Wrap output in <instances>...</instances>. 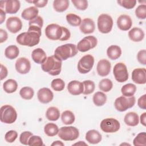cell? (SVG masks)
I'll list each match as a JSON object with an SVG mask.
<instances>
[{
    "label": "cell",
    "mask_w": 146,
    "mask_h": 146,
    "mask_svg": "<svg viewBox=\"0 0 146 146\" xmlns=\"http://www.w3.org/2000/svg\"><path fill=\"white\" fill-rule=\"evenodd\" d=\"M45 34L48 39L52 40L66 41L68 40L71 36L68 29L56 23L47 25L45 29Z\"/></svg>",
    "instance_id": "6da1fadb"
},
{
    "label": "cell",
    "mask_w": 146,
    "mask_h": 146,
    "mask_svg": "<svg viewBox=\"0 0 146 146\" xmlns=\"http://www.w3.org/2000/svg\"><path fill=\"white\" fill-rule=\"evenodd\" d=\"M62 60L55 55L47 57L41 64L42 70L52 76L58 75L62 70Z\"/></svg>",
    "instance_id": "7a4b0ae2"
},
{
    "label": "cell",
    "mask_w": 146,
    "mask_h": 146,
    "mask_svg": "<svg viewBox=\"0 0 146 146\" xmlns=\"http://www.w3.org/2000/svg\"><path fill=\"white\" fill-rule=\"evenodd\" d=\"M41 35L34 32L27 31L19 34L16 38L17 43L22 46L33 47L39 43Z\"/></svg>",
    "instance_id": "3957f363"
},
{
    "label": "cell",
    "mask_w": 146,
    "mask_h": 146,
    "mask_svg": "<svg viewBox=\"0 0 146 146\" xmlns=\"http://www.w3.org/2000/svg\"><path fill=\"white\" fill-rule=\"evenodd\" d=\"M78 52V50L75 44L67 43L56 47L54 51V55L62 61L75 56Z\"/></svg>",
    "instance_id": "277c9868"
},
{
    "label": "cell",
    "mask_w": 146,
    "mask_h": 146,
    "mask_svg": "<svg viewBox=\"0 0 146 146\" xmlns=\"http://www.w3.org/2000/svg\"><path fill=\"white\" fill-rule=\"evenodd\" d=\"M17 118V113L13 107L4 105L1 107V121L5 124H12Z\"/></svg>",
    "instance_id": "5b68a950"
},
{
    "label": "cell",
    "mask_w": 146,
    "mask_h": 146,
    "mask_svg": "<svg viewBox=\"0 0 146 146\" xmlns=\"http://www.w3.org/2000/svg\"><path fill=\"white\" fill-rule=\"evenodd\" d=\"M136 99L135 96L127 97L121 96L117 98L114 102V106L116 110L120 112H124L128 109L132 108L135 104Z\"/></svg>",
    "instance_id": "8992f818"
},
{
    "label": "cell",
    "mask_w": 146,
    "mask_h": 146,
    "mask_svg": "<svg viewBox=\"0 0 146 146\" xmlns=\"http://www.w3.org/2000/svg\"><path fill=\"white\" fill-rule=\"evenodd\" d=\"M58 135L64 141H73L78 138L79 132L78 128L75 127L65 126L60 128Z\"/></svg>",
    "instance_id": "52a82bcc"
},
{
    "label": "cell",
    "mask_w": 146,
    "mask_h": 146,
    "mask_svg": "<svg viewBox=\"0 0 146 146\" xmlns=\"http://www.w3.org/2000/svg\"><path fill=\"white\" fill-rule=\"evenodd\" d=\"M113 24L112 17L107 14H102L98 18V28L102 34L109 33L112 30Z\"/></svg>",
    "instance_id": "ba28073f"
},
{
    "label": "cell",
    "mask_w": 146,
    "mask_h": 146,
    "mask_svg": "<svg viewBox=\"0 0 146 146\" xmlns=\"http://www.w3.org/2000/svg\"><path fill=\"white\" fill-rule=\"evenodd\" d=\"M94 64V58L90 54L82 56L78 63V70L83 74L89 72Z\"/></svg>",
    "instance_id": "9c48e42d"
},
{
    "label": "cell",
    "mask_w": 146,
    "mask_h": 146,
    "mask_svg": "<svg viewBox=\"0 0 146 146\" xmlns=\"http://www.w3.org/2000/svg\"><path fill=\"white\" fill-rule=\"evenodd\" d=\"M98 43L96 38L92 35L85 36L78 43L76 47L78 51L84 52L95 47Z\"/></svg>",
    "instance_id": "30bf717a"
},
{
    "label": "cell",
    "mask_w": 146,
    "mask_h": 146,
    "mask_svg": "<svg viewBox=\"0 0 146 146\" xmlns=\"http://www.w3.org/2000/svg\"><path fill=\"white\" fill-rule=\"evenodd\" d=\"M100 127L106 133H114L119 130L120 124L117 120L111 117L103 119L100 123Z\"/></svg>",
    "instance_id": "8fae6325"
},
{
    "label": "cell",
    "mask_w": 146,
    "mask_h": 146,
    "mask_svg": "<svg viewBox=\"0 0 146 146\" xmlns=\"http://www.w3.org/2000/svg\"><path fill=\"white\" fill-rule=\"evenodd\" d=\"M113 73L116 80L120 83L127 81L128 79V72L126 65L121 62L116 63L113 67Z\"/></svg>",
    "instance_id": "7c38bea8"
},
{
    "label": "cell",
    "mask_w": 146,
    "mask_h": 146,
    "mask_svg": "<svg viewBox=\"0 0 146 146\" xmlns=\"http://www.w3.org/2000/svg\"><path fill=\"white\" fill-rule=\"evenodd\" d=\"M21 3L19 1H0V9H5V12L7 14H15L19 10Z\"/></svg>",
    "instance_id": "4fadbf2b"
},
{
    "label": "cell",
    "mask_w": 146,
    "mask_h": 146,
    "mask_svg": "<svg viewBox=\"0 0 146 146\" xmlns=\"http://www.w3.org/2000/svg\"><path fill=\"white\" fill-rule=\"evenodd\" d=\"M6 25L7 30L13 34L18 33L22 27V21L17 17H9L6 21Z\"/></svg>",
    "instance_id": "5bb4252c"
},
{
    "label": "cell",
    "mask_w": 146,
    "mask_h": 146,
    "mask_svg": "<svg viewBox=\"0 0 146 146\" xmlns=\"http://www.w3.org/2000/svg\"><path fill=\"white\" fill-rule=\"evenodd\" d=\"M17 71L21 74H27L31 69V63L28 59L25 57L18 58L15 64Z\"/></svg>",
    "instance_id": "9a60e30c"
},
{
    "label": "cell",
    "mask_w": 146,
    "mask_h": 146,
    "mask_svg": "<svg viewBox=\"0 0 146 146\" xmlns=\"http://www.w3.org/2000/svg\"><path fill=\"white\" fill-rule=\"evenodd\" d=\"M38 100L43 104H47L51 102L54 98L53 92L48 88L43 87L39 89L37 92Z\"/></svg>",
    "instance_id": "2e32d148"
},
{
    "label": "cell",
    "mask_w": 146,
    "mask_h": 146,
    "mask_svg": "<svg viewBox=\"0 0 146 146\" xmlns=\"http://www.w3.org/2000/svg\"><path fill=\"white\" fill-rule=\"evenodd\" d=\"M132 80L135 83L144 84L146 83V70L145 68H137L132 72Z\"/></svg>",
    "instance_id": "e0dca14e"
},
{
    "label": "cell",
    "mask_w": 146,
    "mask_h": 146,
    "mask_svg": "<svg viewBox=\"0 0 146 146\" xmlns=\"http://www.w3.org/2000/svg\"><path fill=\"white\" fill-rule=\"evenodd\" d=\"M111 67V63L108 60L103 59L98 62L96 66V71L99 76L104 77L110 74Z\"/></svg>",
    "instance_id": "ac0fdd59"
},
{
    "label": "cell",
    "mask_w": 146,
    "mask_h": 146,
    "mask_svg": "<svg viewBox=\"0 0 146 146\" xmlns=\"http://www.w3.org/2000/svg\"><path fill=\"white\" fill-rule=\"evenodd\" d=\"M117 26L118 28L123 31H127L131 29L132 25L131 18L126 14L120 15L117 19Z\"/></svg>",
    "instance_id": "d6986e66"
},
{
    "label": "cell",
    "mask_w": 146,
    "mask_h": 146,
    "mask_svg": "<svg viewBox=\"0 0 146 146\" xmlns=\"http://www.w3.org/2000/svg\"><path fill=\"white\" fill-rule=\"evenodd\" d=\"M67 90L71 95H79L83 94L84 90L83 84L78 80H72L68 83Z\"/></svg>",
    "instance_id": "ffe728a7"
},
{
    "label": "cell",
    "mask_w": 146,
    "mask_h": 146,
    "mask_svg": "<svg viewBox=\"0 0 146 146\" xmlns=\"http://www.w3.org/2000/svg\"><path fill=\"white\" fill-rule=\"evenodd\" d=\"M95 29L94 21L90 18H84L82 21L79 29L82 33L85 34L92 33Z\"/></svg>",
    "instance_id": "44dd1931"
},
{
    "label": "cell",
    "mask_w": 146,
    "mask_h": 146,
    "mask_svg": "<svg viewBox=\"0 0 146 146\" xmlns=\"http://www.w3.org/2000/svg\"><path fill=\"white\" fill-rule=\"evenodd\" d=\"M102 139V135L99 131L95 129L89 130L86 133V140L90 144H98L101 141Z\"/></svg>",
    "instance_id": "7402d4cb"
},
{
    "label": "cell",
    "mask_w": 146,
    "mask_h": 146,
    "mask_svg": "<svg viewBox=\"0 0 146 146\" xmlns=\"http://www.w3.org/2000/svg\"><path fill=\"white\" fill-rule=\"evenodd\" d=\"M129 39L135 42L141 41L144 38V33L143 30L139 27H133L128 32Z\"/></svg>",
    "instance_id": "603a6c76"
},
{
    "label": "cell",
    "mask_w": 146,
    "mask_h": 146,
    "mask_svg": "<svg viewBox=\"0 0 146 146\" xmlns=\"http://www.w3.org/2000/svg\"><path fill=\"white\" fill-rule=\"evenodd\" d=\"M32 59L37 64H42L46 59V54L44 51L40 48H37L34 49L31 53Z\"/></svg>",
    "instance_id": "cb8c5ba5"
},
{
    "label": "cell",
    "mask_w": 146,
    "mask_h": 146,
    "mask_svg": "<svg viewBox=\"0 0 146 146\" xmlns=\"http://www.w3.org/2000/svg\"><path fill=\"white\" fill-rule=\"evenodd\" d=\"M39 10L35 6H31L25 9L21 14L23 19L28 21H31L35 18L38 15Z\"/></svg>",
    "instance_id": "d4e9b609"
},
{
    "label": "cell",
    "mask_w": 146,
    "mask_h": 146,
    "mask_svg": "<svg viewBox=\"0 0 146 146\" xmlns=\"http://www.w3.org/2000/svg\"><path fill=\"white\" fill-rule=\"evenodd\" d=\"M124 123L128 126L135 127L139 123V117L137 113L135 112H128L124 118Z\"/></svg>",
    "instance_id": "484cf974"
},
{
    "label": "cell",
    "mask_w": 146,
    "mask_h": 146,
    "mask_svg": "<svg viewBox=\"0 0 146 146\" xmlns=\"http://www.w3.org/2000/svg\"><path fill=\"white\" fill-rule=\"evenodd\" d=\"M107 55L111 60L118 59L121 55V49L117 45L110 46L107 50Z\"/></svg>",
    "instance_id": "4316f807"
},
{
    "label": "cell",
    "mask_w": 146,
    "mask_h": 146,
    "mask_svg": "<svg viewBox=\"0 0 146 146\" xmlns=\"http://www.w3.org/2000/svg\"><path fill=\"white\" fill-rule=\"evenodd\" d=\"M18 88V83L16 80L9 79L3 84V89L6 93L11 94L16 91Z\"/></svg>",
    "instance_id": "83f0119b"
},
{
    "label": "cell",
    "mask_w": 146,
    "mask_h": 146,
    "mask_svg": "<svg viewBox=\"0 0 146 146\" xmlns=\"http://www.w3.org/2000/svg\"><path fill=\"white\" fill-rule=\"evenodd\" d=\"M19 50L18 47L15 45H10L7 47L5 50V56L9 59H14L18 56Z\"/></svg>",
    "instance_id": "f1b7e54d"
},
{
    "label": "cell",
    "mask_w": 146,
    "mask_h": 146,
    "mask_svg": "<svg viewBox=\"0 0 146 146\" xmlns=\"http://www.w3.org/2000/svg\"><path fill=\"white\" fill-rule=\"evenodd\" d=\"M69 7V1L68 0H55L53 2V7L57 12H63Z\"/></svg>",
    "instance_id": "f546056e"
},
{
    "label": "cell",
    "mask_w": 146,
    "mask_h": 146,
    "mask_svg": "<svg viewBox=\"0 0 146 146\" xmlns=\"http://www.w3.org/2000/svg\"><path fill=\"white\" fill-rule=\"evenodd\" d=\"M92 100L95 106L98 107L102 106L106 103L107 96L104 92L98 91L94 94Z\"/></svg>",
    "instance_id": "4dcf8cb0"
},
{
    "label": "cell",
    "mask_w": 146,
    "mask_h": 146,
    "mask_svg": "<svg viewBox=\"0 0 146 146\" xmlns=\"http://www.w3.org/2000/svg\"><path fill=\"white\" fill-rule=\"evenodd\" d=\"M46 116L48 120L56 121L60 117V111L55 107H50L47 110Z\"/></svg>",
    "instance_id": "1f68e13d"
},
{
    "label": "cell",
    "mask_w": 146,
    "mask_h": 146,
    "mask_svg": "<svg viewBox=\"0 0 146 146\" xmlns=\"http://www.w3.org/2000/svg\"><path fill=\"white\" fill-rule=\"evenodd\" d=\"M136 91V86L132 83H128L124 85L121 88V92L123 96L130 97L134 95Z\"/></svg>",
    "instance_id": "d6a6232c"
},
{
    "label": "cell",
    "mask_w": 146,
    "mask_h": 146,
    "mask_svg": "<svg viewBox=\"0 0 146 146\" xmlns=\"http://www.w3.org/2000/svg\"><path fill=\"white\" fill-rule=\"evenodd\" d=\"M75 117L72 112L69 110L64 111L61 115V120L63 124L69 125L72 124L75 121Z\"/></svg>",
    "instance_id": "836d02e7"
},
{
    "label": "cell",
    "mask_w": 146,
    "mask_h": 146,
    "mask_svg": "<svg viewBox=\"0 0 146 146\" xmlns=\"http://www.w3.org/2000/svg\"><path fill=\"white\" fill-rule=\"evenodd\" d=\"M44 132L48 136L52 137L56 135L58 133L59 128L56 124L52 123H50L44 125Z\"/></svg>",
    "instance_id": "e575fe53"
},
{
    "label": "cell",
    "mask_w": 146,
    "mask_h": 146,
    "mask_svg": "<svg viewBox=\"0 0 146 146\" xmlns=\"http://www.w3.org/2000/svg\"><path fill=\"white\" fill-rule=\"evenodd\" d=\"M66 20L68 24H70L72 26H78L80 25L82 22L81 18L73 13H69L66 15Z\"/></svg>",
    "instance_id": "d590c367"
},
{
    "label": "cell",
    "mask_w": 146,
    "mask_h": 146,
    "mask_svg": "<svg viewBox=\"0 0 146 146\" xmlns=\"http://www.w3.org/2000/svg\"><path fill=\"white\" fill-rule=\"evenodd\" d=\"M34 94V90L30 87H23L19 91V95L22 98L25 100H30Z\"/></svg>",
    "instance_id": "8d00e7d4"
},
{
    "label": "cell",
    "mask_w": 146,
    "mask_h": 146,
    "mask_svg": "<svg viewBox=\"0 0 146 146\" xmlns=\"http://www.w3.org/2000/svg\"><path fill=\"white\" fill-rule=\"evenodd\" d=\"M113 87L112 82L109 79H103L101 80L99 83V89L103 92H109Z\"/></svg>",
    "instance_id": "74e56055"
},
{
    "label": "cell",
    "mask_w": 146,
    "mask_h": 146,
    "mask_svg": "<svg viewBox=\"0 0 146 146\" xmlns=\"http://www.w3.org/2000/svg\"><path fill=\"white\" fill-rule=\"evenodd\" d=\"M84 90L83 94L84 95H89L92 93L95 88V85L93 81L90 80H87L83 82Z\"/></svg>",
    "instance_id": "f35d334b"
},
{
    "label": "cell",
    "mask_w": 146,
    "mask_h": 146,
    "mask_svg": "<svg viewBox=\"0 0 146 146\" xmlns=\"http://www.w3.org/2000/svg\"><path fill=\"white\" fill-rule=\"evenodd\" d=\"M51 87L55 91H61L64 88L65 83L62 79H54L51 83Z\"/></svg>",
    "instance_id": "ab89813d"
},
{
    "label": "cell",
    "mask_w": 146,
    "mask_h": 146,
    "mask_svg": "<svg viewBox=\"0 0 146 146\" xmlns=\"http://www.w3.org/2000/svg\"><path fill=\"white\" fill-rule=\"evenodd\" d=\"M135 146H141L146 145V134L145 132H140L137 135L133 140Z\"/></svg>",
    "instance_id": "60d3db41"
},
{
    "label": "cell",
    "mask_w": 146,
    "mask_h": 146,
    "mask_svg": "<svg viewBox=\"0 0 146 146\" xmlns=\"http://www.w3.org/2000/svg\"><path fill=\"white\" fill-rule=\"evenodd\" d=\"M43 145L42 138L36 135H32L28 141V145L30 146H42Z\"/></svg>",
    "instance_id": "b9f144b4"
},
{
    "label": "cell",
    "mask_w": 146,
    "mask_h": 146,
    "mask_svg": "<svg viewBox=\"0 0 146 146\" xmlns=\"http://www.w3.org/2000/svg\"><path fill=\"white\" fill-rule=\"evenodd\" d=\"M117 2L120 6L126 9H133L136 4L135 0H118Z\"/></svg>",
    "instance_id": "7bdbcfd3"
},
{
    "label": "cell",
    "mask_w": 146,
    "mask_h": 146,
    "mask_svg": "<svg viewBox=\"0 0 146 146\" xmlns=\"http://www.w3.org/2000/svg\"><path fill=\"white\" fill-rule=\"evenodd\" d=\"M135 15L139 19H144L146 18V5H140L135 10Z\"/></svg>",
    "instance_id": "ee69618b"
},
{
    "label": "cell",
    "mask_w": 146,
    "mask_h": 146,
    "mask_svg": "<svg viewBox=\"0 0 146 146\" xmlns=\"http://www.w3.org/2000/svg\"><path fill=\"white\" fill-rule=\"evenodd\" d=\"M74 6L79 10H85L88 7V1L86 0H72Z\"/></svg>",
    "instance_id": "f6af8a7d"
},
{
    "label": "cell",
    "mask_w": 146,
    "mask_h": 146,
    "mask_svg": "<svg viewBox=\"0 0 146 146\" xmlns=\"http://www.w3.org/2000/svg\"><path fill=\"white\" fill-rule=\"evenodd\" d=\"M18 137V133L16 131L10 130L7 131L5 135V139L8 143H13Z\"/></svg>",
    "instance_id": "bcb514c9"
},
{
    "label": "cell",
    "mask_w": 146,
    "mask_h": 146,
    "mask_svg": "<svg viewBox=\"0 0 146 146\" xmlns=\"http://www.w3.org/2000/svg\"><path fill=\"white\" fill-rule=\"evenodd\" d=\"M32 135H33L32 132L30 131H24L20 135L19 141L23 145H28L29 140Z\"/></svg>",
    "instance_id": "7dc6e473"
},
{
    "label": "cell",
    "mask_w": 146,
    "mask_h": 146,
    "mask_svg": "<svg viewBox=\"0 0 146 146\" xmlns=\"http://www.w3.org/2000/svg\"><path fill=\"white\" fill-rule=\"evenodd\" d=\"M29 26H34L42 29L43 25V20L40 16H37L34 19L30 21L29 23Z\"/></svg>",
    "instance_id": "c3c4849f"
},
{
    "label": "cell",
    "mask_w": 146,
    "mask_h": 146,
    "mask_svg": "<svg viewBox=\"0 0 146 146\" xmlns=\"http://www.w3.org/2000/svg\"><path fill=\"white\" fill-rule=\"evenodd\" d=\"M137 59L138 62L143 64H146V50L145 49L140 50L137 54Z\"/></svg>",
    "instance_id": "681fc988"
},
{
    "label": "cell",
    "mask_w": 146,
    "mask_h": 146,
    "mask_svg": "<svg viewBox=\"0 0 146 146\" xmlns=\"http://www.w3.org/2000/svg\"><path fill=\"white\" fill-rule=\"evenodd\" d=\"M138 106L143 110L146 109V95L144 94L141 96L137 100Z\"/></svg>",
    "instance_id": "f907efd6"
},
{
    "label": "cell",
    "mask_w": 146,
    "mask_h": 146,
    "mask_svg": "<svg viewBox=\"0 0 146 146\" xmlns=\"http://www.w3.org/2000/svg\"><path fill=\"white\" fill-rule=\"evenodd\" d=\"M32 3L34 4L35 6L36 7H43L46 6V5L48 3L47 0H40V1H32Z\"/></svg>",
    "instance_id": "816d5d0a"
},
{
    "label": "cell",
    "mask_w": 146,
    "mask_h": 146,
    "mask_svg": "<svg viewBox=\"0 0 146 146\" xmlns=\"http://www.w3.org/2000/svg\"><path fill=\"white\" fill-rule=\"evenodd\" d=\"M8 74V71L7 68L3 66L2 64H1V80H2L3 79L6 78Z\"/></svg>",
    "instance_id": "f5cc1de1"
},
{
    "label": "cell",
    "mask_w": 146,
    "mask_h": 146,
    "mask_svg": "<svg viewBox=\"0 0 146 146\" xmlns=\"http://www.w3.org/2000/svg\"><path fill=\"white\" fill-rule=\"evenodd\" d=\"M8 38V35H7V32L1 29H0V43H2L4 42H5Z\"/></svg>",
    "instance_id": "db71d44e"
},
{
    "label": "cell",
    "mask_w": 146,
    "mask_h": 146,
    "mask_svg": "<svg viewBox=\"0 0 146 146\" xmlns=\"http://www.w3.org/2000/svg\"><path fill=\"white\" fill-rule=\"evenodd\" d=\"M6 18V12L2 9H0V24L3 23Z\"/></svg>",
    "instance_id": "11a10c76"
},
{
    "label": "cell",
    "mask_w": 146,
    "mask_h": 146,
    "mask_svg": "<svg viewBox=\"0 0 146 146\" xmlns=\"http://www.w3.org/2000/svg\"><path fill=\"white\" fill-rule=\"evenodd\" d=\"M140 119L141 124L145 126L146 125V112H144L141 115Z\"/></svg>",
    "instance_id": "9f6ffc18"
},
{
    "label": "cell",
    "mask_w": 146,
    "mask_h": 146,
    "mask_svg": "<svg viewBox=\"0 0 146 146\" xmlns=\"http://www.w3.org/2000/svg\"><path fill=\"white\" fill-rule=\"evenodd\" d=\"M64 143H62L61 141H59V140H56V141H54L52 144H51V146H56V145H58V146H64Z\"/></svg>",
    "instance_id": "6f0895ef"
},
{
    "label": "cell",
    "mask_w": 146,
    "mask_h": 146,
    "mask_svg": "<svg viewBox=\"0 0 146 146\" xmlns=\"http://www.w3.org/2000/svg\"><path fill=\"white\" fill-rule=\"evenodd\" d=\"M74 145H88L86 143H85L84 141H79L78 143H75V144H73Z\"/></svg>",
    "instance_id": "680465c9"
}]
</instances>
